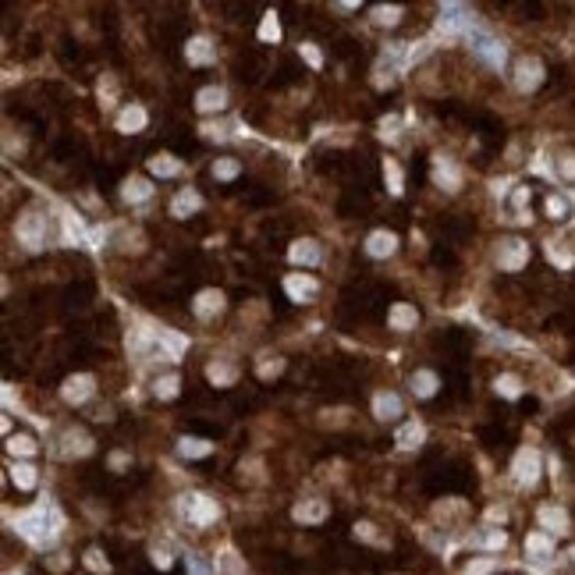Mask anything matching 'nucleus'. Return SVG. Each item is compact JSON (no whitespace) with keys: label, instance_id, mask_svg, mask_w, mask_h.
<instances>
[{"label":"nucleus","instance_id":"obj_1","mask_svg":"<svg viewBox=\"0 0 575 575\" xmlns=\"http://www.w3.org/2000/svg\"><path fill=\"white\" fill-rule=\"evenodd\" d=\"M18 533L32 547L46 550V547L57 543V533H61V515L53 511V504H36V508H29V511L18 515Z\"/></svg>","mask_w":575,"mask_h":575},{"label":"nucleus","instance_id":"obj_2","mask_svg":"<svg viewBox=\"0 0 575 575\" xmlns=\"http://www.w3.org/2000/svg\"><path fill=\"white\" fill-rule=\"evenodd\" d=\"M15 235H18V245H25L29 252H39L46 245V217L39 210H25L15 220Z\"/></svg>","mask_w":575,"mask_h":575},{"label":"nucleus","instance_id":"obj_3","mask_svg":"<svg viewBox=\"0 0 575 575\" xmlns=\"http://www.w3.org/2000/svg\"><path fill=\"white\" fill-rule=\"evenodd\" d=\"M178 511L185 515L192 526H210V522H217V515H220L217 501H210V497H203V494L182 497V501H178Z\"/></svg>","mask_w":575,"mask_h":575},{"label":"nucleus","instance_id":"obj_4","mask_svg":"<svg viewBox=\"0 0 575 575\" xmlns=\"http://www.w3.org/2000/svg\"><path fill=\"white\" fill-rule=\"evenodd\" d=\"M529 263V245L522 238H501L497 242V266L515 273V270H522Z\"/></svg>","mask_w":575,"mask_h":575},{"label":"nucleus","instance_id":"obj_5","mask_svg":"<svg viewBox=\"0 0 575 575\" xmlns=\"http://www.w3.org/2000/svg\"><path fill=\"white\" fill-rule=\"evenodd\" d=\"M540 466H543V458L536 447H522L519 454H515V462H511V473L515 480H519L522 487H533L540 480Z\"/></svg>","mask_w":575,"mask_h":575},{"label":"nucleus","instance_id":"obj_6","mask_svg":"<svg viewBox=\"0 0 575 575\" xmlns=\"http://www.w3.org/2000/svg\"><path fill=\"white\" fill-rule=\"evenodd\" d=\"M96 394V377L93 373H75V377H68L65 384H61V398L68 401V405H86V401Z\"/></svg>","mask_w":575,"mask_h":575},{"label":"nucleus","instance_id":"obj_7","mask_svg":"<svg viewBox=\"0 0 575 575\" xmlns=\"http://www.w3.org/2000/svg\"><path fill=\"white\" fill-rule=\"evenodd\" d=\"M224 306H227V299H224L220 288H203V292L192 299V313H196V320H217V316L224 313Z\"/></svg>","mask_w":575,"mask_h":575},{"label":"nucleus","instance_id":"obj_8","mask_svg":"<svg viewBox=\"0 0 575 575\" xmlns=\"http://www.w3.org/2000/svg\"><path fill=\"white\" fill-rule=\"evenodd\" d=\"M433 182L444 189V192H458L462 189V170H458V163L444 153L433 156Z\"/></svg>","mask_w":575,"mask_h":575},{"label":"nucleus","instance_id":"obj_9","mask_svg":"<svg viewBox=\"0 0 575 575\" xmlns=\"http://www.w3.org/2000/svg\"><path fill=\"white\" fill-rule=\"evenodd\" d=\"M320 292V280L313 273H288L284 277V295L292 302H309Z\"/></svg>","mask_w":575,"mask_h":575},{"label":"nucleus","instance_id":"obj_10","mask_svg":"<svg viewBox=\"0 0 575 575\" xmlns=\"http://www.w3.org/2000/svg\"><path fill=\"white\" fill-rule=\"evenodd\" d=\"M540 82H543V65L536 57H522V61L515 65V89L533 93V89H540Z\"/></svg>","mask_w":575,"mask_h":575},{"label":"nucleus","instance_id":"obj_11","mask_svg":"<svg viewBox=\"0 0 575 575\" xmlns=\"http://www.w3.org/2000/svg\"><path fill=\"white\" fill-rule=\"evenodd\" d=\"M57 451H61L65 458H86V454H93V437L82 426H72V430L61 433V447Z\"/></svg>","mask_w":575,"mask_h":575},{"label":"nucleus","instance_id":"obj_12","mask_svg":"<svg viewBox=\"0 0 575 575\" xmlns=\"http://www.w3.org/2000/svg\"><path fill=\"white\" fill-rule=\"evenodd\" d=\"M387 327L398 330V334L416 330V327H419V309H416L412 302H394V306L387 309Z\"/></svg>","mask_w":575,"mask_h":575},{"label":"nucleus","instance_id":"obj_13","mask_svg":"<svg viewBox=\"0 0 575 575\" xmlns=\"http://www.w3.org/2000/svg\"><path fill=\"white\" fill-rule=\"evenodd\" d=\"M398 252V235L394 231H387V227H380V231H370V238H366V256H373V259H391Z\"/></svg>","mask_w":575,"mask_h":575},{"label":"nucleus","instance_id":"obj_14","mask_svg":"<svg viewBox=\"0 0 575 575\" xmlns=\"http://www.w3.org/2000/svg\"><path fill=\"white\" fill-rule=\"evenodd\" d=\"M327 501H320V497H309V501H299L295 508H292V519L295 522H302V526H320L323 519H327Z\"/></svg>","mask_w":575,"mask_h":575},{"label":"nucleus","instance_id":"obj_15","mask_svg":"<svg viewBox=\"0 0 575 575\" xmlns=\"http://www.w3.org/2000/svg\"><path fill=\"white\" fill-rule=\"evenodd\" d=\"M146 125H149V114H146L142 103H128V107L118 114V132H121V135H139Z\"/></svg>","mask_w":575,"mask_h":575},{"label":"nucleus","instance_id":"obj_16","mask_svg":"<svg viewBox=\"0 0 575 575\" xmlns=\"http://www.w3.org/2000/svg\"><path fill=\"white\" fill-rule=\"evenodd\" d=\"M423 440H426V426L419 419H409V423H401L394 430V444L401 451H416V447H423Z\"/></svg>","mask_w":575,"mask_h":575},{"label":"nucleus","instance_id":"obj_17","mask_svg":"<svg viewBox=\"0 0 575 575\" xmlns=\"http://www.w3.org/2000/svg\"><path fill=\"white\" fill-rule=\"evenodd\" d=\"M185 61L196 65V68L213 65V61H217V50H213V43H210L206 36H192V39L185 43Z\"/></svg>","mask_w":575,"mask_h":575},{"label":"nucleus","instance_id":"obj_18","mask_svg":"<svg viewBox=\"0 0 575 575\" xmlns=\"http://www.w3.org/2000/svg\"><path fill=\"white\" fill-rule=\"evenodd\" d=\"M288 259H292L295 266H316L323 259V252L313 238H299V242H292V249H288Z\"/></svg>","mask_w":575,"mask_h":575},{"label":"nucleus","instance_id":"obj_19","mask_svg":"<svg viewBox=\"0 0 575 575\" xmlns=\"http://www.w3.org/2000/svg\"><path fill=\"white\" fill-rule=\"evenodd\" d=\"M199 210H203V196L196 189H182L175 199H170V217H178V220H185V217H192Z\"/></svg>","mask_w":575,"mask_h":575},{"label":"nucleus","instance_id":"obj_20","mask_svg":"<svg viewBox=\"0 0 575 575\" xmlns=\"http://www.w3.org/2000/svg\"><path fill=\"white\" fill-rule=\"evenodd\" d=\"M373 416H377L380 423H394V419L401 416V398H398L394 391H380V394L373 398Z\"/></svg>","mask_w":575,"mask_h":575},{"label":"nucleus","instance_id":"obj_21","mask_svg":"<svg viewBox=\"0 0 575 575\" xmlns=\"http://www.w3.org/2000/svg\"><path fill=\"white\" fill-rule=\"evenodd\" d=\"M146 170L153 178H175V175H182V160L170 156V153H153L146 160Z\"/></svg>","mask_w":575,"mask_h":575},{"label":"nucleus","instance_id":"obj_22","mask_svg":"<svg viewBox=\"0 0 575 575\" xmlns=\"http://www.w3.org/2000/svg\"><path fill=\"white\" fill-rule=\"evenodd\" d=\"M227 107V93L220 89V86H203L199 93H196V110L199 114H217V110H224Z\"/></svg>","mask_w":575,"mask_h":575},{"label":"nucleus","instance_id":"obj_23","mask_svg":"<svg viewBox=\"0 0 575 575\" xmlns=\"http://www.w3.org/2000/svg\"><path fill=\"white\" fill-rule=\"evenodd\" d=\"M409 391H412L416 398H433V394L440 391V377H437L433 370H416V373L409 377Z\"/></svg>","mask_w":575,"mask_h":575},{"label":"nucleus","instance_id":"obj_24","mask_svg":"<svg viewBox=\"0 0 575 575\" xmlns=\"http://www.w3.org/2000/svg\"><path fill=\"white\" fill-rule=\"evenodd\" d=\"M149 196H153V182H149V178L132 175V178L121 182V199H125V203H146Z\"/></svg>","mask_w":575,"mask_h":575},{"label":"nucleus","instance_id":"obj_25","mask_svg":"<svg viewBox=\"0 0 575 575\" xmlns=\"http://www.w3.org/2000/svg\"><path fill=\"white\" fill-rule=\"evenodd\" d=\"M189 349V337L185 334H178V330H160V352H163V359H182V352Z\"/></svg>","mask_w":575,"mask_h":575},{"label":"nucleus","instance_id":"obj_26","mask_svg":"<svg viewBox=\"0 0 575 575\" xmlns=\"http://www.w3.org/2000/svg\"><path fill=\"white\" fill-rule=\"evenodd\" d=\"M206 380H210L213 387H231V384L238 380V370H235L231 363H224V359H213V363L206 366Z\"/></svg>","mask_w":575,"mask_h":575},{"label":"nucleus","instance_id":"obj_27","mask_svg":"<svg viewBox=\"0 0 575 575\" xmlns=\"http://www.w3.org/2000/svg\"><path fill=\"white\" fill-rule=\"evenodd\" d=\"M476 53L483 57L490 68H501L504 65V46L497 39H490V36H476Z\"/></svg>","mask_w":575,"mask_h":575},{"label":"nucleus","instance_id":"obj_28","mask_svg":"<svg viewBox=\"0 0 575 575\" xmlns=\"http://www.w3.org/2000/svg\"><path fill=\"white\" fill-rule=\"evenodd\" d=\"M178 394H182V377H178V373H167V377H156V380H153V398L175 401Z\"/></svg>","mask_w":575,"mask_h":575},{"label":"nucleus","instance_id":"obj_29","mask_svg":"<svg viewBox=\"0 0 575 575\" xmlns=\"http://www.w3.org/2000/svg\"><path fill=\"white\" fill-rule=\"evenodd\" d=\"M536 519H540V526L550 529V533H564V529H568V515H564L561 508H554V504H543Z\"/></svg>","mask_w":575,"mask_h":575},{"label":"nucleus","instance_id":"obj_30","mask_svg":"<svg viewBox=\"0 0 575 575\" xmlns=\"http://www.w3.org/2000/svg\"><path fill=\"white\" fill-rule=\"evenodd\" d=\"M213 571L217 575H245V561L235 550H220L217 561H213Z\"/></svg>","mask_w":575,"mask_h":575},{"label":"nucleus","instance_id":"obj_31","mask_svg":"<svg viewBox=\"0 0 575 575\" xmlns=\"http://www.w3.org/2000/svg\"><path fill=\"white\" fill-rule=\"evenodd\" d=\"M178 454L182 458H206V454H213V444L206 437H182L178 440Z\"/></svg>","mask_w":575,"mask_h":575},{"label":"nucleus","instance_id":"obj_32","mask_svg":"<svg viewBox=\"0 0 575 575\" xmlns=\"http://www.w3.org/2000/svg\"><path fill=\"white\" fill-rule=\"evenodd\" d=\"M210 175H213L217 182H235V178L242 175V163H238L235 156H220V160H213Z\"/></svg>","mask_w":575,"mask_h":575},{"label":"nucleus","instance_id":"obj_33","mask_svg":"<svg viewBox=\"0 0 575 575\" xmlns=\"http://www.w3.org/2000/svg\"><path fill=\"white\" fill-rule=\"evenodd\" d=\"M384 182H387V192L391 196H401L405 192V175H401V167H398V160H384Z\"/></svg>","mask_w":575,"mask_h":575},{"label":"nucleus","instance_id":"obj_34","mask_svg":"<svg viewBox=\"0 0 575 575\" xmlns=\"http://www.w3.org/2000/svg\"><path fill=\"white\" fill-rule=\"evenodd\" d=\"M526 554L543 561V557L554 554V540H550L547 533H529V536H526Z\"/></svg>","mask_w":575,"mask_h":575},{"label":"nucleus","instance_id":"obj_35","mask_svg":"<svg viewBox=\"0 0 575 575\" xmlns=\"http://www.w3.org/2000/svg\"><path fill=\"white\" fill-rule=\"evenodd\" d=\"M494 391H497L501 398L515 401V398H522V380L515 377V373H501V377L494 380Z\"/></svg>","mask_w":575,"mask_h":575},{"label":"nucleus","instance_id":"obj_36","mask_svg":"<svg viewBox=\"0 0 575 575\" xmlns=\"http://www.w3.org/2000/svg\"><path fill=\"white\" fill-rule=\"evenodd\" d=\"M36 466H29V462H15L11 466V483L18 487V490H32L36 487Z\"/></svg>","mask_w":575,"mask_h":575},{"label":"nucleus","instance_id":"obj_37","mask_svg":"<svg viewBox=\"0 0 575 575\" xmlns=\"http://www.w3.org/2000/svg\"><path fill=\"white\" fill-rule=\"evenodd\" d=\"M8 451H11L15 458H32V454H36V440H32L29 433H11V437H8Z\"/></svg>","mask_w":575,"mask_h":575},{"label":"nucleus","instance_id":"obj_38","mask_svg":"<svg viewBox=\"0 0 575 575\" xmlns=\"http://www.w3.org/2000/svg\"><path fill=\"white\" fill-rule=\"evenodd\" d=\"M280 373H284V359L280 356H266V359L256 363V377L259 380H277Z\"/></svg>","mask_w":575,"mask_h":575},{"label":"nucleus","instance_id":"obj_39","mask_svg":"<svg viewBox=\"0 0 575 575\" xmlns=\"http://www.w3.org/2000/svg\"><path fill=\"white\" fill-rule=\"evenodd\" d=\"M256 36H259L263 43H277V39H280V22H277V15H273V11L259 18V29H256Z\"/></svg>","mask_w":575,"mask_h":575},{"label":"nucleus","instance_id":"obj_40","mask_svg":"<svg viewBox=\"0 0 575 575\" xmlns=\"http://www.w3.org/2000/svg\"><path fill=\"white\" fill-rule=\"evenodd\" d=\"M401 15H405V8H398V4H380V8H373V22H377V25H398Z\"/></svg>","mask_w":575,"mask_h":575},{"label":"nucleus","instance_id":"obj_41","mask_svg":"<svg viewBox=\"0 0 575 575\" xmlns=\"http://www.w3.org/2000/svg\"><path fill=\"white\" fill-rule=\"evenodd\" d=\"M82 564H86L89 571H96V575H107V571H110V561H107V554H103V550H96V547H93V550H86Z\"/></svg>","mask_w":575,"mask_h":575},{"label":"nucleus","instance_id":"obj_42","mask_svg":"<svg viewBox=\"0 0 575 575\" xmlns=\"http://www.w3.org/2000/svg\"><path fill=\"white\" fill-rule=\"evenodd\" d=\"M65 231H68V238H75V242H86V227H82V220H79L72 210H65Z\"/></svg>","mask_w":575,"mask_h":575},{"label":"nucleus","instance_id":"obj_43","mask_svg":"<svg viewBox=\"0 0 575 575\" xmlns=\"http://www.w3.org/2000/svg\"><path fill=\"white\" fill-rule=\"evenodd\" d=\"M476 543H480V547H487V550H501V547L508 543V533H504V529H490V533H483Z\"/></svg>","mask_w":575,"mask_h":575},{"label":"nucleus","instance_id":"obj_44","mask_svg":"<svg viewBox=\"0 0 575 575\" xmlns=\"http://www.w3.org/2000/svg\"><path fill=\"white\" fill-rule=\"evenodd\" d=\"M299 53L306 57L309 68H323V53L316 50V43H299Z\"/></svg>","mask_w":575,"mask_h":575},{"label":"nucleus","instance_id":"obj_45","mask_svg":"<svg viewBox=\"0 0 575 575\" xmlns=\"http://www.w3.org/2000/svg\"><path fill=\"white\" fill-rule=\"evenodd\" d=\"M114 96H118V86H114V79H100V103L103 107H114Z\"/></svg>","mask_w":575,"mask_h":575},{"label":"nucleus","instance_id":"obj_46","mask_svg":"<svg viewBox=\"0 0 575 575\" xmlns=\"http://www.w3.org/2000/svg\"><path fill=\"white\" fill-rule=\"evenodd\" d=\"M356 540H363V543H380L377 526H373V522H356Z\"/></svg>","mask_w":575,"mask_h":575},{"label":"nucleus","instance_id":"obj_47","mask_svg":"<svg viewBox=\"0 0 575 575\" xmlns=\"http://www.w3.org/2000/svg\"><path fill=\"white\" fill-rule=\"evenodd\" d=\"M107 466H110L114 473H121V469H128V466H132V454H128V451H110Z\"/></svg>","mask_w":575,"mask_h":575},{"label":"nucleus","instance_id":"obj_48","mask_svg":"<svg viewBox=\"0 0 575 575\" xmlns=\"http://www.w3.org/2000/svg\"><path fill=\"white\" fill-rule=\"evenodd\" d=\"M252 480V483H259L263 480V462H259V458H249V462H242V480Z\"/></svg>","mask_w":575,"mask_h":575},{"label":"nucleus","instance_id":"obj_49","mask_svg":"<svg viewBox=\"0 0 575 575\" xmlns=\"http://www.w3.org/2000/svg\"><path fill=\"white\" fill-rule=\"evenodd\" d=\"M377 135H380L384 142H394V139H398V118H394V114L380 121V132H377Z\"/></svg>","mask_w":575,"mask_h":575},{"label":"nucleus","instance_id":"obj_50","mask_svg":"<svg viewBox=\"0 0 575 575\" xmlns=\"http://www.w3.org/2000/svg\"><path fill=\"white\" fill-rule=\"evenodd\" d=\"M529 196H533V192H529L526 185H522V189H515V196H511V203L519 206V220H529V217H526V203H529Z\"/></svg>","mask_w":575,"mask_h":575},{"label":"nucleus","instance_id":"obj_51","mask_svg":"<svg viewBox=\"0 0 575 575\" xmlns=\"http://www.w3.org/2000/svg\"><path fill=\"white\" fill-rule=\"evenodd\" d=\"M547 213H550L554 220H561V217L568 213V203H564L561 196H547Z\"/></svg>","mask_w":575,"mask_h":575},{"label":"nucleus","instance_id":"obj_52","mask_svg":"<svg viewBox=\"0 0 575 575\" xmlns=\"http://www.w3.org/2000/svg\"><path fill=\"white\" fill-rule=\"evenodd\" d=\"M557 170H561V178L575 182V153H564V156H561V163H557Z\"/></svg>","mask_w":575,"mask_h":575},{"label":"nucleus","instance_id":"obj_53","mask_svg":"<svg viewBox=\"0 0 575 575\" xmlns=\"http://www.w3.org/2000/svg\"><path fill=\"white\" fill-rule=\"evenodd\" d=\"M149 557H153V564H156L160 571H167V568H170V561H175V557H170V550H163V547H153V554H149Z\"/></svg>","mask_w":575,"mask_h":575},{"label":"nucleus","instance_id":"obj_54","mask_svg":"<svg viewBox=\"0 0 575 575\" xmlns=\"http://www.w3.org/2000/svg\"><path fill=\"white\" fill-rule=\"evenodd\" d=\"M373 86H377V89H391V86H394V72H391V68H387V72L380 68V72L373 75Z\"/></svg>","mask_w":575,"mask_h":575},{"label":"nucleus","instance_id":"obj_55","mask_svg":"<svg viewBox=\"0 0 575 575\" xmlns=\"http://www.w3.org/2000/svg\"><path fill=\"white\" fill-rule=\"evenodd\" d=\"M490 571H494V561H487V557H483V561H473V564L466 568V575H490Z\"/></svg>","mask_w":575,"mask_h":575},{"label":"nucleus","instance_id":"obj_56","mask_svg":"<svg viewBox=\"0 0 575 575\" xmlns=\"http://www.w3.org/2000/svg\"><path fill=\"white\" fill-rule=\"evenodd\" d=\"M189 568H192V575H210V564L199 554H189Z\"/></svg>","mask_w":575,"mask_h":575},{"label":"nucleus","instance_id":"obj_57","mask_svg":"<svg viewBox=\"0 0 575 575\" xmlns=\"http://www.w3.org/2000/svg\"><path fill=\"white\" fill-rule=\"evenodd\" d=\"M487 519H490V522H504L508 515H504V508H490V511H487Z\"/></svg>","mask_w":575,"mask_h":575},{"label":"nucleus","instance_id":"obj_58","mask_svg":"<svg viewBox=\"0 0 575 575\" xmlns=\"http://www.w3.org/2000/svg\"><path fill=\"white\" fill-rule=\"evenodd\" d=\"M50 568H53V571H61V568H68V557H65V554H53V561H50Z\"/></svg>","mask_w":575,"mask_h":575},{"label":"nucleus","instance_id":"obj_59","mask_svg":"<svg viewBox=\"0 0 575 575\" xmlns=\"http://www.w3.org/2000/svg\"><path fill=\"white\" fill-rule=\"evenodd\" d=\"M8 575H22V571H8Z\"/></svg>","mask_w":575,"mask_h":575}]
</instances>
